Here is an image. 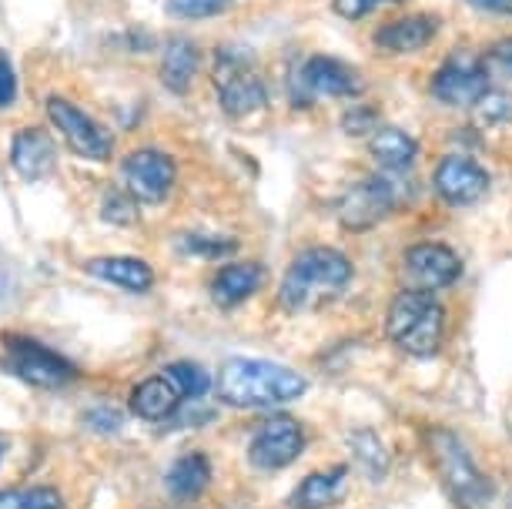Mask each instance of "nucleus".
Masks as SVG:
<instances>
[{
    "label": "nucleus",
    "instance_id": "f257e3e1",
    "mask_svg": "<svg viewBox=\"0 0 512 509\" xmlns=\"http://www.w3.org/2000/svg\"><path fill=\"white\" fill-rule=\"evenodd\" d=\"M352 275V258L342 248L312 245L305 252H298L292 265L285 268L282 285H278V302L292 315L322 312L342 299L345 288L352 285Z\"/></svg>",
    "mask_w": 512,
    "mask_h": 509
},
{
    "label": "nucleus",
    "instance_id": "a211bd4d",
    "mask_svg": "<svg viewBox=\"0 0 512 509\" xmlns=\"http://www.w3.org/2000/svg\"><path fill=\"white\" fill-rule=\"evenodd\" d=\"M201 71V47L191 37H171L164 44L158 78L171 94H188Z\"/></svg>",
    "mask_w": 512,
    "mask_h": 509
},
{
    "label": "nucleus",
    "instance_id": "412c9836",
    "mask_svg": "<svg viewBox=\"0 0 512 509\" xmlns=\"http://www.w3.org/2000/svg\"><path fill=\"white\" fill-rule=\"evenodd\" d=\"M345 483H349V469L345 466H328L318 469V473L305 476L302 483L295 486L292 493V506L295 509H328L335 506L345 493Z\"/></svg>",
    "mask_w": 512,
    "mask_h": 509
},
{
    "label": "nucleus",
    "instance_id": "473e14b6",
    "mask_svg": "<svg viewBox=\"0 0 512 509\" xmlns=\"http://www.w3.org/2000/svg\"><path fill=\"white\" fill-rule=\"evenodd\" d=\"M482 61H486L489 74H502V78L512 81V34L496 37V41L489 44V51L482 54Z\"/></svg>",
    "mask_w": 512,
    "mask_h": 509
},
{
    "label": "nucleus",
    "instance_id": "c9c22d12",
    "mask_svg": "<svg viewBox=\"0 0 512 509\" xmlns=\"http://www.w3.org/2000/svg\"><path fill=\"white\" fill-rule=\"evenodd\" d=\"M469 7H476L486 17H509L512 21V0H466Z\"/></svg>",
    "mask_w": 512,
    "mask_h": 509
},
{
    "label": "nucleus",
    "instance_id": "7c9ffc66",
    "mask_svg": "<svg viewBox=\"0 0 512 509\" xmlns=\"http://www.w3.org/2000/svg\"><path fill=\"white\" fill-rule=\"evenodd\" d=\"M382 114L375 104H355V108H349L342 114V131L349 134V138H365V134H375L382 128Z\"/></svg>",
    "mask_w": 512,
    "mask_h": 509
},
{
    "label": "nucleus",
    "instance_id": "7ed1b4c3",
    "mask_svg": "<svg viewBox=\"0 0 512 509\" xmlns=\"http://www.w3.org/2000/svg\"><path fill=\"white\" fill-rule=\"evenodd\" d=\"M385 335L412 359H432L446 342V309L436 295L402 288L385 312Z\"/></svg>",
    "mask_w": 512,
    "mask_h": 509
},
{
    "label": "nucleus",
    "instance_id": "9b49d317",
    "mask_svg": "<svg viewBox=\"0 0 512 509\" xmlns=\"http://www.w3.org/2000/svg\"><path fill=\"white\" fill-rule=\"evenodd\" d=\"M402 278L415 292L436 295L462 278V258L446 242H415L402 255Z\"/></svg>",
    "mask_w": 512,
    "mask_h": 509
},
{
    "label": "nucleus",
    "instance_id": "c85d7f7f",
    "mask_svg": "<svg viewBox=\"0 0 512 509\" xmlns=\"http://www.w3.org/2000/svg\"><path fill=\"white\" fill-rule=\"evenodd\" d=\"M476 114V124H486V128H499V124H512V94L489 88L482 94V101L472 108Z\"/></svg>",
    "mask_w": 512,
    "mask_h": 509
},
{
    "label": "nucleus",
    "instance_id": "cd10ccee",
    "mask_svg": "<svg viewBox=\"0 0 512 509\" xmlns=\"http://www.w3.org/2000/svg\"><path fill=\"white\" fill-rule=\"evenodd\" d=\"M164 376L175 382L185 399H201L211 392V376L198 366V362H171Z\"/></svg>",
    "mask_w": 512,
    "mask_h": 509
},
{
    "label": "nucleus",
    "instance_id": "72a5a7b5",
    "mask_svg": "<svg viewBox=\"0 0 512 509\" xmlns=\"http://www.w3.org/2000/svg\"><path fill=\"white\" fill-rule=\"evenodd\" d=\"M84 422L94 429V432H118L121 429V412L111 409V406H98V409H88V416H84Z\"/></svg>",
    "mask_w": 512,
    "mask_h": 509
},
{
    "label": "nucleus",
    "instance_id": "e433bc0d",
    "mask_svg": "<svg viewBox=\"0 0 512 509\" xmlns=\"http://www.w3.org/2000/svg\"><path fill=\"white\" fill-rule=\"evenodd\" d=\"M0 456H4V443H0Z\"/></svg>",
    "mask_w": 512,
    "mask_h": 509
},
{
    "label": "nucleus",
    "instance_id": "39448f33",
    "mask_svg": "<svg viewBox=\"0 0 512 509\" xmlns=\"http://www.w3.org/2000/svg\"><path fill=\"white\" fill-rule=\"evenodd\" d=\"M211 81L218 91V108L231 121H245L268 108V88L255 71V54L245 44H225L211 61Z\"/></svg>",
    "mask_w": 512,
    "mask_h": 509
},
{
    "label": "nucleus",
    "instance_id": "393cba45",
    "mask_svg": "<svg viewBox=\"0 0 512 509\" xmlns=\"http://www.w3.org/2000/svg\"><path fill=\"white\" fill-rule=\"evenodd\" d=\"M0 509H64V499L51 486L0 489Z\"/></svg>",
    "mask_w": 512,
    "mask_h": 509
},
{
    "label": "nucleus",
    "instance_id": "4468645a",
    "mask_svg": "<svg viewBox=\"0 0 512 509\" xmlns=\"http://www.w3.org/2000/svg\"><path fill=\"white\" fill-rule=\"evenodd\" d=\"M7 362H11L14 376L34 389H61L74 379L71 362L24 335H7Z\"/></svg>",
    "mask_w": 512,
    "mask_h": 509
},
{
    "label": "nucleus",
    "instance_id": "f704fd0d",
    "mask_svg": "<svg viewBox=\"0 0 512 509\" xmlns=\"http://www.w3.org/2000/svg\"><path fill=\"white\" fill-rule=\"evenodd\" d=\"M17 101V74H14V64L11 57L0 51V108Z\"/></svg>",
    "mask_w": 512,
    "mask_h": 509
},
{
    "label": "nucleus",
    "instance_id": "1a4fd4ad",
    "mask_svg": "<svg viewBox=\"0 0 512 509\" xmlns=\"http://www.w3.org/2000/svg\"><path fill=\"white\" fill-rule=\"evenodd\" d=\"M365 91V78L349 61H338L332 54H312L295 71V94L305 101H352Z\"/></svg>",
    "mask_w": 512,
    "mask_h": 509
},
{
    "label": "nucleus",
    "instance_id": "f8f14e48",
    "mask_svg": "<svg viewBox=\"0 0 512 509\" xmlns=\"http://www.w3.org/2000/svg\"><path fill=\"white\" fill-rule=\"evenodd\" d=\"M47 118L54 121V128L64 134L67 144L88 161H108L114 155V134L104 128L101 121H94L91 114H84L77 104H71L61 94L47 98Z\"/></svg>",
    "mask_w": 512,
    "mask_h": 509
},
{
    "label": "nucleus",
    "instance_id": "dca6fc26",
    "mask_svg": "<svg viewBox=\"0 0 512 509\" xmlns=\"http://www.w3.org/2000/svg\"><path fill=\"white\" fill-rule=\"evenodd\" d=\"M11 165L24 181H41L57 165V148L44 128H24L11 141Z\"/></svg>",
    "mask_w": 512,
    "mask_h": 509
},
{
    "label": "nucleus",
    "instance_id": "f3484780",
    "mask_svg": "<svg viewBox=\"0 0 512 509\" xmlns=\"http://www.w3.org/2000/svg\"><path fill=\"white\" fill-rule=\"evenodd\" d=\"M265 265L258 262H231L211 278V302L218 309H238L241 302H248L255 292H262L265 285Z\"/></svg>",
    "mask_w": 512,
    "mask_h": 509
},
{
    "label": "nucleus",
    "instance_id": "b1692460",
    "mask_svg": "<svg viewBox=\"0 0 512 509\" xmlns=\"http://www.w3.org/2000/svg\"><path fill=\"white\" fill-rule=\"evenodd\" d=\"M349 449H352L355 463H359L365 473L375 479V483L389 476L392 456H389V446L382 443L379 432H375V429H352L349 432Z\"/></svg>",
    "mask_w": 512,
    "mask_h": 509
},
{
    "label": "nucleus",
    "instance_id": "0eeeda50",
    "mask_svg": "<svg viewBox=\"0 0 512 509\" xmlns=\"http://www.w3.org/2000/svg\"><path fill=\"white\" fill-rule=\"evenodd\" d=\"M492 88V74L482 54L456 47L452 54H446L436 71L429 78V94L446 108H476L482 101V94Z\"/></svg>",
    "mask_w": 512,
    "mask_h": 509
},
{
    "label": "nucleus",
    "instance_id": "2eb2a0df",
    "mask_svg": "<svg viewBox=\"0 0 512 509\" xmlns=\"http://www.w3.org/2000/svg\"><path fill=\"white\" fill-rule=\"evenodd\" d=\"M442 34V17L432 11H412V14H399L389 17L375 27L372 44L375 51L382 54H415L425 51L432 41H439Z\"/></svg>",
    "mask_w": 512,
    "mask_h": 509
},
{
    "label": "nucleus",
    "instance_id": "aec40b11",
    "mask_svg": "<svg viewBox=\"0 0 512 509\" xmlns=\"http://www.w3.org/2000/svg\"><path fill=\"white\" fill-rule=\"evenodd\" d=\"M181 389L168 376H151L134 386L128 409L144 422H161L168 416H175V409L181 406Z\"/></svg>",
    "mask_w": 512,
    "mask_h": 509
},
{
    "label": "nucleus",
    "instance_id": "6ab92c4d",
    "mask_svg": "<svg viewBox=\"0 0 512 509\" xmlns=\"http://www.w3.org/2000/svg\"><path fill=\"white\" fill-rule=\"evenodd\" d=\"M84 272L101 278L114 288H124V292H148L154 285V268L141 258L131 255H104V258H91L84 265Z\"/></svg>",
    "mask_w": 512,
    "mask_h": 509
},
{
    "label": "nucleus",
    "instance_id": "423d86ee",
    "mask_svg": "<svg viewBox=\"0 0 512 509\" xmlns=\"http://www.w3.org/2000/svg\"><path fill=\"white\" fill-rule=\"evenodd\" d=\"M425 446H429L432 466H436L442 486L449 489V496L462 509H486L492 503V483L482 476V469L476 466V459H472L456 432L446 426L429 429Z\"/></svg>",
    "mask_w": 512,
    "mask_h": 509
},
{
    "label": "nucleus",
    "instance_id": "6e6552de",
    "mask_svg": "<svg viewBox=\"0 0 512 509\" xmlns=\"http://www.w3.org/2000/svg\"><path fill=\"white\" fill-rule=\"evenodd\" d=\"M178 181V161L161 148H134L121 161V188L131 191L138 205H164L175 191Z\"/></svg>",
    "mask_w": 512,
    "mask_h": 509
},
{
    "label": "nucleus",
    "instance_id": "f03ea898",
    "mask_svg": "<svg viewBox=\"0 0 512 509\" xmlns=\"http://www.w3.org/2000/svg\"><path fill=\"white\" fill-rule=\"evenodd\" d=\"M218 396L235 409L285 406L305 396L308 379L302 372L268 359H228L218 372Z\"/></svg>",
    "mask_w": 512,
    "mask_h": 509
},
{
    "label": "nucleus",
    "instance_id": "ddd939ff",
    "mask_svg": "<svg viewBox=\"0 0 512 509\" xmlns=\"http://www.w3.org/2000/svg\"><path fill=\"white\" fill-rule=\"evenodd\" d=\"M489 171L469 155H446L439 158L436 171H432V191L442 205L452 208H469L489 195Z\"/></svg>",
    "mask_w": 512,
    "mask_h": 509
},
{
    "label": "nucleus",
    "instance_id": "a878e982",
    "mask_svg": "<svg viewBox=\"0 0 512 509\" xmlns=\"http://www.w3.org/2000/svg\"><path fill=\"white\" fill-rule=\"evenodd\" d=\"M141 205L131 198V191L124 188H108L101 198V218L108 225H118V228H131L141 222Z\"/></svg>",
    "mask_w": 512,
    "mask_h": 509
},
{
    "label": "nucleus",
    "instance_id": "20e7f679",
    "mask_svg": "<svg viewBox=\"0 0 512 509\" xmlns=\"http://www.w3.org/2000/svg\"><path fill=\"white\" fill-rule=\"evenodd\" d=\"M415 185L409 171H379L362 178L338 198V225L345 232H372L399 208L412 205Z\"/></svg>",
    "mask_w": 512,
    "mask_h": 509
},
{
    "label": "nucleus",
    "instance_id": "c756f323",
    "mask_svg": "<svg viewBox=\"0 0 512 509\" xmlns=\"http://www.w3.org/2000/svg\"><path fill=\"white\" fill-rule=\"evenodd\" d=\"M235 0H164V11L178 21H208V17H221Z\"/></svg>",
    "mask_w": 512,
    "mask_h": 509
},
{
    "label": "nucleus",
    "instance_id": "5701e85b",
    "mask_svg": "<svg viewBox=\"0 0 512 509\" xmlns=\"http://www.w3.org/2000/svg\"><path fill=\"white\" fill-rule=\"evenodd\" d=\"M369 155L382 171H412L419 161V141L402 128H379L369 141Z\"/></svg>",
    "mask_w": 512,
    "mask_h": 509
},
{
    "label": "nucleus",
    "instance_id": "4be33fe9",
    "mask_svg": "<svg viewBox=\"0 0 512 509\" xmlns=\"http://www.w3.org/2000/svg\"><path fill=\"white\" fill-rule=\"evenodd\" d=\"M211 483V459L205 453H185L181 459H175L168 469V496L175 503H195V499L205 493Z\"/></svg>",
    "mask_w": 512,
    "mask_h": 509
},
{
    "label": "nucleus",
    "instance_id": "bb28decb",
    "mask_svg": "<svg viewBox=\"0 0 512 509\" xmlns=\"http://www.w3.org/2000/svg\"><path fill=\"white\" fill-rule=\"evenodd\" d=\"M181 248L195 258H228L238 252V238L231 235H218V232H188L181 238Z\"/></svg>",
    "mask_w": 512,
    "mask_h": 509
},
{
    "label": "nucleus",
    "instance_id": "9d476101",
    "mask_svg": "<svg viewBox=\"0 0 512 509\" xmlns=\"http://www.w3.org/2000/svg\"><path fill=\"white\" fill-rule=\"evenodd\" d=\"M305 426L295 416H268L258 422V429L251 432L248 443V463L265 473H278V469L292 466L298 456L305 453Z\"/></svg>",
    "mask_w": 512,
    "mask_h": 509
},
{
    "label": "nucleus",
    "instance_id": "2f4dec72",
    "mask_svg": "<svg viewBox=\"0 0 512 509\" xmlns=\"http://www.w3.org/2000/svg\"><path fill=\"white\" fill-rule=\"evenodd\" d=\"M392 4H405V0H332V14L355 24V21H365L369 14H375L379 7H392Z\"/></svg>",
    "mask_w": 512,
    "mask_h": 509
}]
</instances>
